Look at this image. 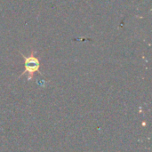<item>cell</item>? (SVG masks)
<instances>
[{"label": "cell", "instance_id": "1", "mask_svg": "<svg viewBox=\"0 0 152 152\" xmlns=\"http://www.w3.org/2000/svg\"><path fill=\"white\" fill-rule=\"evenodd\" d=\"M23 59H24V71L22 72V75L28 73V80H31L33 78V76L36 72L39 71V68H40V61L38 60L37 57L35 56V52H32L30 53V55L28 56H25L23 54H21Z\"/></svg>", "mask_w": 152, "mask_h": 152}]
</instances>
